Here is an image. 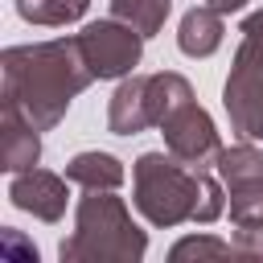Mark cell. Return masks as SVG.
Returning <instances> with one entry per match:
<instances>
[{"label":"cell","mask_w":263,"mask_h":263,"mask_svg":"<svg viewBox=\"0 0 263 263\" xmlns=\"http://www.w3.org/2000/svg\"><path fill=\"white\" fill-rule=\"evenodd\" d=\"M205 4H210V8H218V12L226 16V12H238V8L247 4V0H205Z\"/></svg>","instance_id":"obj_17"},{"label":"cell","mask_w":263,"mask_h":263,"mask_svg":"<svg viewBox=\"0 0 263 263\" xmlns=\"http://www.w3.org/2000/svg\"><path fill=\"white\" fill-rule=\"evenodd\" d=\"M136 210L152 226H181V222H218L226 214L222 185L173 152H144L132 168Z\"/></svg>","instance_id":"obj_2"},{"label":"cell","mask_w":263,"mask_h":263,"mask_svg":"<svg viewBox=\"0 0 263 263\" xmlns=\"http://www.w3.org/2000/svg\"><path fill=\"white\" fill-rule=\"evenodd\" d=\"M222 33H226L222 12L210 8V4H197V8H189V12L181 16L177 45H181L185 58H210V53L222 45Z\"/></svg>","instance_id":"obj_11"},{"label":"cell","mask_w":263,"mask_h":263,"mask_svg":"<svg viewBox=\"0 0 263 263\" xmlns=\"http://www.w3.org/2000/svg\"><path fill=\"white\" fill-rule=\"evenodd\" d=\"M144 251L148 234L132 222L115 189H86L74 214V230L58 247L62 263H140Z\"/></svg>","instance_id":"obj_3"},{"label":"cell","mask_w":263,"mask_h":263,"mask_svg":"<svg viewBox=\"0 0 263 263\" xmlns=\"http://www.w3.org/2000/svg\"><path fill=\"white\" fill-rule=\"evenodd\" d=\"M226 255H234V242L214 238V234H189V238H181L168 251L173 263H185V259H226Z\"/></svg>","instance_id":"obj_15"},{"label":"cell","mask_w":263,"mask_h":263,"mask_svg":"<svg viewBox=\"0 0 263 263\" xmlns=\"http://www.w3.org/2000/svg\"><path fill=\"white\" fill-rule=\"evenodd\" d=\"M193 99V86L185 74L177 70H160V74H127L111 103H107V127L115 136H140L148 127H160L181 103Z\"/></svg>","instance_id":"obj_4"},{"label":"cell","mask_w":263,"mask_h":263,"mask_svg":"<svg viewBox=\"0 0 263 263\" xmlns=\"http://www.w3.org/2000/svg\"><path fill=\"white\" fill-rule=\"evenodd\" d=\"M242 41L222 86V107L242 140H263V8L242 21Z\"/></svg>","instance_id":"obj_5"},{"label":"cell","mask_w":263,"mask_h":263,"mask_svg":"<svg viewBox=\"0 0 263 263\" xmlns=\"http://www.w3.org/2000/svg\"><path fill=\"white\" fill-rule=\"evenodd\" d=\"M160 136H164V148H168L177 160L193 164V168H210V164L218 160V152H222V140H218V127H214L210 111L197 107L193 99L181 103V107L160 123Z\"/></svg>","instance_id":"obj_8"},{"label":"cell","mask_w":263,"mask_h":263,"mask_svg":"<svg viewBox=\"0 0 263 263\" xmlns=\"http://www.w3.org/2000/svg\"><path fill=\"white\" fill-rule=\"evenodd\" d=\"M168 12H173V0H111V16L123 21V25H132L144 37L160 33Z\"/></svg>","instance_id":"obj_13"},{"label":"cell","mask_w":263,"mask_h":263,"mask_svg":"<svg viewBox=\"0 0 263 263\" xmlns=\"http://www.w3.org/2000/svg\"><path fill=\"white\" fill-rule=\"evenodd\" d=\"M4 70V99H12L41 132L58 127L70 103L95 82L78 33L74 37H49L29 45H8L0 58Z\"/></svg>","instance_id":"obj_1"},{"label":"cell","mask_w":263,"mask_h":263,"mask_svg":"<svg viewBox=\"0 0 263 263\" xmlns=\"http://www.w3.org/2000/svg\"><path fill=\"white\" fill-rule=\"evenodd\" d=\"M66 181L70 177H58L49 168H25V173H12V185H8V201L41 222H62L66 214Z\"/></svg>","instance_id":"obj_9"},{"label":"cell","mask_w":263,"mask_h":263,"mask_svg":"<svg viewBox=\"0 0 263 263\" xmlns=\"http://www.w3.org/2000/svg\"><path fill=\"white\" fill-rule=\"evenodd\" d=\"M86 8H90V0H16V12H21L29 25H41V29L70 25V21H78Z\"/></svg>","instance_id":"obj_14"},{"label":"cell","mask_w":263,"mask_h":263,"mask_svg":"<svg viewBox=\"0 0 263 263\" xmlns=\"http://www.w3.org/2000/svg\"><path fill=\"white\" fill-rule=\"evenodd\" d=\"M222 185H226V205L234 226H259L263 222V152L255 144H234L222 148L214 160Z\"/></svg>","instance_id":"obj_6"},{"label":"cell","mask_w":263,"mask_h":263,"mask_svg":"<svg viewBox=\"0 0 263 263\" xmlns=\"http://www.w3.org/2000/svg\"><path fill=\"white\" fill-rule=\"evenodd\" d=\"M78 45H82V58L95 78H127L144 58V33H136L132 25H123L115 16L90 21L78 33Z\"/></svg>","instance_id":"obj_7"},{"label":"cell","mask_w":263,"mask_h":263,"mask_svg":"<svg viewBox=\"0 0 263 263\" xmlns=\"http://www.w3.org/2000/svg\"><path fill=\"white\" fill-rule=\"evenodd\" d=\"M66 177L82 189H119L123 185V164L111 152H78V156H70Z\"/></svg>","instance_id":"obj_12"},{"label":"cell","mask_w":263,"mask_h":263,"mask_svg":"<svg viewBox=\"0 0 263 263\" xmlns=\"http://www.w3.org/2000/svg\"><path fill=\"white\" fill-rule=\"evenodd\" d=\"M41 127L12 103L0 99V168L4 173H25L41 160Z\"/></svg>","instance_id":"obj_10"},{"label":"cell","mask_w":263,"mask_h":263,"mask_svg":"<svg viewBox=\"0 0 263 263\" xmlns=\"http://www.w3.org/2000/svg\"><path fill=\"white\" fill-rule=\"evenodd\" d=\"M234 255H238V259H255V263L263 259V222L234 230Z\"/></svg>","instance_id":"obj_16"}]
</instances>
